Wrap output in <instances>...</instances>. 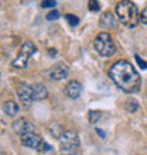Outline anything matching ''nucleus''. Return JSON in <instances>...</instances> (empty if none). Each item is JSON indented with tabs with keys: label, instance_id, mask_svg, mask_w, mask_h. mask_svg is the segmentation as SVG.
Instances as JSON below:
<instances>
[{
	"label": "nucleus",
	"instance_id": "f257e3e1",
	"mask_svg": "<svg viewBox=\"0 0 147 155\" xmlns=\"http://www.w3.org/2000/svg\"><path fill=\"white\" fill-rule=\"evenodd\" d=\"M109 76L115 85L126 93H136L142 87V78L129 61L120 59L109 69Z\"/></svg>",
	"mask_w": 147,
	"mask_h": 155
},
{
	"label": "nucleus",
	"instance_id": "f03ea898",
	"mask_svg": "<svg viewBox=\"0 0 147 155\" xmlns=\"http://www.w3.org/2000/svg\"><path fill=\"white\" fill-rule=\"evenodd\" d=\"M116 16L118 20L126 27H136L140 21L139 8L130 0H122L116 4Z\"/></svg>",
	"mask_w": 147,
	"mask_h": 155
},
{
	"label": "nucleus",
	"instance_id": "7ed1b4c3",
	"mask_svg": "<svg viewBox=\"0 0 147 155\" xmlns=\"http://www.w3.org/2000/svg\"><path fill=\"white\" fill-rule=\"evenodd\" d=\"M95 49L101 57H112L116 52V45L109 33H99L94 41Z\"/></svg>",
	"mask_w": 147,
	"mask_h": 155
},
{
	"label": "nucleus",
	"instance_id": "20e7f679",
	"mask_svg": "<svg viewBox=\"0 0 147 155\" xmlns=\"http://www.w3.org/2000/svg\"><path fill=\"white\" fill-rule=\"evenodd\" d=\"M78 148H79V138L77 133L72 130L62 133L60 137V150L62 155H78Z\"/></svg>",
	"mask_w": 147,
	"mask_h": 155
},
{
	"label": "nucleus",
	"instance_id": "39448f33",
	"mask_svg": "<svg viewBox=\"0 0 147 155\" xmlns=\"http://www.w3.org/2000/svg\"><path fill=\"white\" fill-rule=\"evenodd\" d=\"M36 51H37L36 45H34L31 41H26L24 44L21 45L19 55L13 59L12 65L14 66V68H17V69H24L26 66H27L29 59L36 54Z\"/></svg>",
	"mask_w": 147,
	"mask_h": 155
},
{
	"label": "nucleus",
	"instance_id": "423d86ee",
	"mask_svg": "<svg viewBox=\"0 0 147 155\" xmlns=\"http://www.w3.org/2000/svg\"><path fill=\"white\" fill-rule=\"evenodd\" d=\"M20 137H21L23 145H24V147H29V148H33V150H40L43 143H44V141L41 140V137L37 134L34 130L27 131L24 134H21Z\"/></svg>",
	"mask_w": 147,
	"mask_h": 155
},
{
	"label": "nucleus",
	"instance_id": "0eeeda50",
	"mask_svg": "<svg viewBox=\"0 0 147 155\" xmlns=\"http://www.w3.org/2000/svg\"><path fill=\"white\" fill-rule=\"evenodd\" d=\"M17 96L24 106H30L34 102L33 86H30L29 83H20L17 87Z\"/></svg>",
	"mask_w": 147,
	"mask_h": 155
},
{
	"label": "nucleus",
	"instance_id": "6e6552de",
	"mask_svg": "<svg viewBox=\"0 0 147 155\" xmlns=\"http://www.w3.org/2000/svg\"><path fill=\"white\" fill-rule=\"evenodd\" d=\"M68 72H70L68 66L61 62V64H55V65L48 71V76L51 78V79H54V81H62V79H65V78L68 76Z\"/></svg>",
	"mask_w": 147,
	"mask_h": 155
},
{
	"label": "nucleus",
	"instance_id": "1a4fd4ad",
	"mask_svg": "<svg viewBox=\"0 0 147 155\" xmlns=\"http://www.w3.org/2000/svg\"><path fill=\"white\" fill-rule=\"evenodd\" d=\"M99 20H101V21H99V23H101V25H102L103 28H106V30L116 28V25H118V20L115 18V16L110 12L102 13V16H101V18H99Z\"/></svg>",
	"mask_w": 147,
	"mask_h": 155
},
{
	"label": "nucleus",
	"instance_id": "9d476101",
	"mask_svg": "<svg viewBox=\"0 0 147 155\" xmlns=\"http://www.w3.org/2000/svg\"><path fill=\"white\" fill-rule=\"evenodd\" d=\"M81 92H82V85L78 81H71V82H68V85L65 86V93H67V96L71 99L79 97Z\"/></svg>",
	"mask_w": 147,
	"mask_h": 155
},
{
	"label": "nucleus",
	"instance_id": "9b49d317",
	"mask_svg": "<svg viewBox=\"0 0 147 155\" xmlns=\"http://www.w3.org/2000/svg\"><path fill=\"white\" fill-rule=\"evenodd\" d=\"M13 130L21 135V134H24V133H27V131L34 130V126L31 123L27 121L26 118H19V120H16V121L13 123Z\"/></svg>",
	"mask_w": 147,
	"mask_h": 155
},
{
	"label": "nucleus",
	"instance_id": "f8f14e48",
	"mask_svg": "<svg viewBox=\"0 0 147 155\" xmlns=\"http://www.w3.org/2000/svg\"><path fill=\"white\" fill-rule=\"evenodd\" d=\"M33 94L34 100H44L48 96V92L43 83H36V85H33Z\"/></svg>",
	"mask_w": 147,
	"mask_h": 155
},
{
	"label": "nucleus",
	"instance_id": "ddd939ff",
	"mask_svg": "<svg viewBox=\"0 0 147 155\" xmlns=\"http://www.w3.org/2000/svg\"><path fill=\"white\" fill-rule=\"evenodd\" d=\"M3 110L4 113L10 117H14V116L19 113V106H17L16 102H13V100H7V102L3 104Z\"/></svg>",
	"mask_w": 147,
	"mask_h": 155
},
{
	"label": "nucleus",
	"instance_id": "4468645a",
	"mask_svg": "<svg viewBox=\"0 0 147 155\" xmlns=\"http://www.w3.org/2000/svg\"><path fill=\"white\" fill-rule=\"evenodd\" d=\"M101 111L99 110H89L88 113V120H89L91 124H95L96 121H99V118H101Z\"/></svg>",
	"mask_w": 147,
	"mask_h": 155
},
{
	"label": "nucleus",
	"instance_id": "2eb2a0df",
	"mask_svg": "<svg viewBox=\"0 0 147 155\" xmlns=\"http://www.w3.org/2000/svg\"><path fill=\"white\" fill-rule=\"evenodd\" d=\"M125 107H126L127 111H132V113H133V111L139 110V103L132 99V100H127V102L125 103Z\"/></svg>",
	"mask_w": 147,
	"mask_h": 155
},
{
	"label": "nucleus",
	"instance_id": "dca6fc26",
	"mask_svg": "<svg viewBox=\"0 0 147 155\" xmlns=\"http://www.w3.org/2000/svg\"><path fill=\"white\" fill-rule=\"evenodd\" d=\"M65 20L68 21V24H70L71 27H77V25L79 24V18H78L77 16H74V14H67Z\"/></svg>",
	"mask_w": 147,
	"mask_h": 155
},
{
	"label": "nucleus",
	"instance_id": "f3484780",
	"mask_svg": "<svg viewBox=\"0 0 147 155\" xmlns=\"http://www.w3.org/2000/svg\"><path fill=\"white\" fill-rule=\"evenodd\" d=\"M88 8H89L91 12H99V10H101L99 2L98 0H89V2H88Z\"/></svg>",
	"mask_w": 147,
	"mask_h": 155
},
{
	"label": "nucleus",
	"instance_id": "a211bd4d",
	"mask_svg": "<svg viewBox=\"0 0 147 155\" xmlns=\"http://www.w3.org/2000/svg\"><path fill=\"white\" fill-rule=\"evenodd\" d=\"M55 4H57L55 0H43V2H41V7L43 8H54Z\"/></svg>",
	"mask_w": 147,
	"mask_h": 155
},
{
	"label": "nucleus",
	"instance_id": "6ab92c4d",
	"mask_svg": "<svg viewBox=\"0 0 147 155\" xmlns=\"http://www.w3.org/2000/svg\"><path fill=\"white\" fill-rule=\"evenodd\" d=\"M58 17H60V13H58V10L53 8V10H51V12L47 14V17H45V18H47L48 21H54V20H57Z\"/></svg>",
	"mask_w": 147,
	"mask_h": 155
},
{
	"label": "nucleus",
	"instance_id": "aec40b11",
	"mask_svg": "<svg viewBox=\"0 0 147 155\" xmlns=\"http://www.w3.org/2000/svg\"><path fill=\"white\" fill-rule=\"evenodd\" d=\"M135 59L137 61V64H139V66L142 68V69H147V62L144 61V59H142V58H140L139 55H136Z\"/></svg>",
	"mask_w": 147,
	"mask_h": 155
},
{
	"label": "nucleus",
	"instance_id": "412c9836",
	"mask_svg": "<svg viewBox=\"0 0 147 155\" xmlns=\"http://www.w3.org/2000/svg\"><path fill=\"white\" fill-rule=\"evenodd\" d=\"M140 20H142L143 24H147V7L143 8V12H142V14H140Z\"/></svg>",
	"mask_w": 147,
	"mask_h": 155
},
{
	"label": "nucleus",
	"instance_id": "4be33fe9",
	"mask_svg": "<svg viewBox=\"0 0 147 155\" xmlns=\"http://www.w3.org/2000/svg\"><path fill=\"white\" fill-rule=\"evenodd\" d=\"M51 150V147H50L47 143H43V145H41V148H40V151H50Z\"/></svg>",
	"mask_w": 147,
	"mask_h": 155
},
{
	"label": "nucleus",
	"instance_id": "5701e85b",
	"mask_svg": "<svg viewBox=\"0 0 147 155\" xmlns=\"http://www.w3.org/2000/svg\"><path fill=\"white\" fill-rule=\"evenodd\" d=\"M96 133H98V135L101 137V138H105V131L101 130V128H96Z\"/></svg>",
	"mask_w": 147,
	"mask_h": 155
},
{
	"label": "nucleus",
	"instance_id": "b1692460",
	"mask_svg": "<svg viewBox=\"0 0 147 155\" xmlns=\"http://www.w3.org/2000/svg\"><path fill=\"white\" fill-rule=\"evenodd\" d=\"M48 54H50V57H55L57 55V49H48Z\"/></svg>",
	"mask_w": 147,
	"mask_h": 155
}]
</instances>
